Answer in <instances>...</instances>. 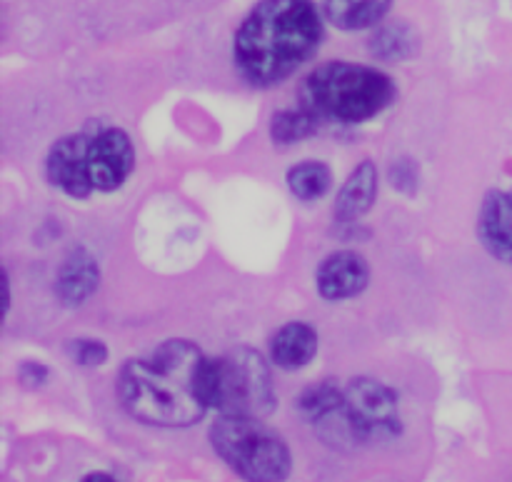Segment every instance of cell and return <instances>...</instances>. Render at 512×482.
<instances>
[{"label": "cell", "mask_w": 512, "mask_h": 482, "mask_svg": "<svg viewBox=\"0 0 512 482\" xmlns=\"http://www.w3.org/2000/svg\"><path fill=\"white\" fill-rule=\"evenodd\" d=\"M205 363L203 350L190 340H165L148 358L130 360L120 370V405L143 425L190 428L210 410L203 393Z\"/></svg>", "instance_id": "obj_1"}, {"label": "cell", "mask_w": 512, "mask_h": 482, "mask_svg": "<svg viewBox=\"0 0 512 482\" xmlns=\"http://www.w3.org/2000/svg\"><path fill=\"white\" fill-rule=\"evenodd\" d=\"M323 8L315 0H260L235 30L238 73L255 88L288 80L308 63L325 35Z\"/></svg>", "instance_id": "obj_2"}, {"label": "cell", "mask_w": 512, "mask_h": 482, "mask_svg": "<svg viewBox=\"0 0 512 482\" xmlns=\"http://www.w3.org/2000/svg\"><path fill=\"white\" fill-rule=\"evenodd\" d=\"M135 148L123 128H98L55 140L45 155V178L70 198L113 193L130 178Z\"/></svg>", "instance_id": "obj_3"}, {"label": "cell", "mask_w": 512, "mask_h": 482, "mask_svg": "<svg viewBox=\"0 0 512 482\" xmlns=\"http://www.w3.org/2000/svg\"><path fill=\"white\" fill-rule=\"evenodd\" d=\"M395 98L388 73L370 65L330 60L305 78V108L338 123H365L383 113Z\"/></svg>", "instance_id": "obj_4"}, {"label": "cell", "mask_w": 512, "mask_h": 482, "mask_svg": "<svg viewBox=\"0 0 512 482\" xmlns=\"http://www.w3.org/2000/svg\"><path fill=\"white\" fill-rule=\"evenodd\" d=\"M210 445L245 482H285L293 473L288 443L263 418L220 415L210 428Z\"/></svg>", "instance_id": "obj_5"}, {"label": "cell", "mask_w": 512, "mask_h": 482, "mask_svg": "<svg viewBox=\"0 0 512 482\" xmlns=\"http://www.w3.org/2000/svg\"><path fill=\"white\" fill-rule=\"evenodd\" d=\"M208 408L220 415L268 418L275 410V390L270 368L258 350L233 348L220 358H208L203 375Z\"/></svg>", "instance_id": "obj_6"}, {"label": "cell", "mask_w": 512, "mask_h": 482, "mask_svg": "<svg viewBox=\"0 0 512 482\" xmlns=\"http://www.w3.org/2000/svg\"><path fill=\"white\" fill-rule=\"evenodd\" d=\"M343 393L360 445L390 443L403 433L398 395L388 385L373 378H353Z\"/></svg>", "instance_id": "obj_7"}, {"label": "cell", "mask_w": 512, "mask_h": 482, "mask_svg": "<svg viewBox=\"0 0 512 482\" xmlns=\"http://www.w3.org/2000/svg\"><path fill=\"white\" fill-rule=\"evenodd\" d=\"M370 283V265L355 250H335L320 263L315 285L325 300H348L365 293Z\"/></svg>", "instance_id": "obj_8"}, {"label": "cell", "mask_w": 512, "mask_h": 482, "mask_svg": "<svg viewBox=\"0 0 512 482\" xmlns=\"http://www.w3.org/2000/svg\"><path fill=\"white\" fill-rule=\"evenodd\" d=\"M478 238L493 258L512 265V190H490L478 213Z\"/></svg>", "instance_id": "obj_9"}, {"label": "cell", "mask_w": 512, "mask_h": 482, "mask_svg": "<svg viewBox=\"0 0 512 482\" xmlns=\"http://www.w3.org/2000/svg\"><path fill=\"white\" fill-rule=\"evenodd\" d=\"M100 285V265L85 248H73L55 275V293L65 305H83Z\"/></svg>", "instance_id": "obj_10"}, {"label": "cell", "mask_w": 512, "mask_h": 482, "mask_svg": "<svg viewBox=\"0 0 512 482\" xmlns=\"http://www.w3.org/2000/svg\"><path fill=\"white\" fill-rule=\"evenodd\" d=\"M378 198V168L373 160H363L340 188L335 198V220L338 223H355L373 208Z\"/></svg>", "instance_id": "obj_11"}, {"label": "cell", "mask_w": 512, "mask_h": 482, "mask_svg": "<svg viewBox=\"0 0 512 482\" xmlns=\"http://www.w3.org/2000/svg\"><path fill=\"white\" fill-rule=\"evenodd\" d=\"M318 355V333L313 325L295 323L283 325L270 340V360L283 370H300Z\"/></svg>", "instance_id": "obj_12"}, {"label": "cell", "mask_w": 512, "mask_h": 482, "mask_svg": "<svg viewBox=\"0 0 512 482\" xmlns=\"http://www.w3.org/2000/svg\"><path fill=\"white\" fill-rule=\"evenodd\" d=\"M390 5L393 0H320L325 20L348 33L378 28L388 15Z\"/></svg>", "instance_id": "obj_13"}, {"label": "cell", "mask_w": 512, "mask_h": 482, "mask_svg": "<svg viewBox=\"0 0 512 482\" xmlns=\"http://www.w3.org/2000/svg\"><path fill=\"white\" fill-rule=\"evenodd\" d=\"M418 50L420 38L413 25L408 23L378 25L373 38H370V53L378 60H388V63L413 58V55H418Z\"/></svg>", "instance_id": "obj_14"}, {"label": "cell", "mask_w": 512, "mask_h": 482, "mask_svg": "<svg viewBox=\"0 0 512 482\" xmlns=\"http://www.w3.org/2000/svg\"><path fill=\"white\" fill-rule=\"evenodd\" d=\"M288 188L300 200H318L333 185V173L320 160H303L288 170Z\"/></svg>", "instance_id": "obj_15"}, {"label": "cell", "mask_w": 512, "mask_h": 482, "mask_svg": "<svg viewBox=\"0 0 512 482\" xmlns=\"http://www.w3.org/2000/svg\"><path fill=\"white\" fill-rule=\"evenodd\" d=\"M343 400H345L343 388H340L335 380H323V383L308 385V388L298 395V400H295V408H298V413L313 425L318 423L323 415L333 413L335 408H340Z\"/></svg>", "instance_id": "obj_16"}, {"label": "cell", "mask_w": 512, "mask_h": 482, "mask_svg": "<svg viewBox=\"0 0 512 482\" xmlns=\"http://www.w3.org/2000/svg\"><path fill=\"white\" fill-rule=\"evenodd\" d=\"M315 133V115L308 108L280 110L270 120V138L275 145H293Z\"/></svg>", "instance_id": "obj_17"}, {"label": "cell", "mask_w": 512, "mask_h": 482, "mask_svg": "<svg viewBox=\"0 0 512 482\" xmlns=\"http://www.w3.org/2000/svg\"><path fill=\"white\" fill-rule=\"evenodd\" d=\"M68 355L75 365H83V368H98L108 360V348L100 340L80 338L70 340L68 343Z\"/></svg>", "instance_id": "obj_18"}, {"label": "cell", "mask_w": 512, "mask_h": 482, "mask_svg": "<svg viewBox=\"0 0 512 482\" xmlns=\"http://www.w3.org/2000/svg\"><path fill=\"white\" fill-rule=\"evenodd\" d=\"M18 378L25 388L35 390V388H40V385H45V380H48V368L40 363H25V365H20Z\"/></svg>", "instance_id": "obj_19"}, {"label": "cell", "mask_w": 512, "mask_h": 482, "mask_svg": "<svg viewBox=\"0 0 512 482\" xmlns=\"http://www.w3.org/2000/svg\"><path fill=\"white\" fill-rule=\"evenodd\" d=\"M80 482H118V480L110 478V475H105V473H90V475H85Z\"/></svg>", "instance_id": "obj_20"}]
</instances>
